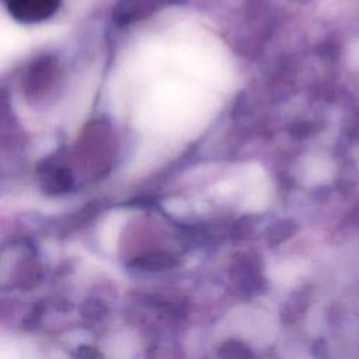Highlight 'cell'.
Wrapping results in <instances>:
<instances>
[{"label":"cell","mask_w":359,"mask_h":359,"mask_svg":"<svg viewBox=\"0 0 359 359\" xmlns=\"http://www.w3.org/2000/svg\"><path fill=\"white\" fill-rule=\"evenodd\" d=\"M62 0H4L10 15L24 24L43 21L52 17Z\"/></svg>","instance_id":"1"},{"label":"cell","mask_w":359,"mask_h":359,"mask_svg":"<svg viewBox=\"0 0 359 359\" xmlns=\"http://www.w3.org/2000/svg\"><path fill=\"white\" fill-rule=\"evenodd\" d=\"M182 1L184 0H119L114 8V20L119 25H126L146 18L164 7Z\"/></svg>","instance_id":"2"}]
</instances>
